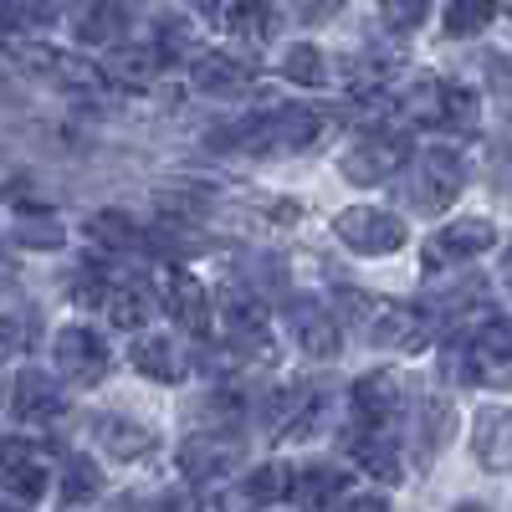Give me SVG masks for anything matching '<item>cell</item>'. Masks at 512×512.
Instances as JSON below:
<instances>
[{"instance_id":"cell-30","label":"cell","mask_w":512,"mask_h":512,"mask_svg":"<svg viewBox=\"0 0 512 512\" xmlns=\"http://www.w3.org/2000/svg\"><path fill=\"white\" fill-rule=\"evenodd\" d=\"M0 487H6V497H11V502L31 507V502L47 497V466L31 461V466H16V472H0Z\"/></svg>"},{"instance_id":"cell-19","label":"cell","mask_w":512,"mask_h":512,"mask_svg":"<svg viewBox=\"0 0 512 512\" xmlns=\"http://www.w3.org/2000/svg\"><path fill=\"white\" fill-rule=\"evenodd\" d=\"M159 67H164L159 47H113V57H108L103 77L123 82V88H149V82L159 77Z\"/></svg>"},{"instance_id":"cell-4","label":"cell","mask_w":512,"mask_h":512,"mask_svg":"<svg viewBox=\"0 0 512 512\" xmlns=\"http://www.w3.org/2000/svg\"><path fill=\"white\" fill-rule=\"evenodd\" d=\"M497 241V226L482 221V216H466V221H451L431 236L425 246V272H446V267H461V262H477V256Z\"/></svg>"},{"instance_id":"cell-14","label":"cell","mask_w":512,"mask_h":512,"mask_svg":"<svg viewBox=\"0 0 512 512\" xmlns=\"http://www.w3.org/2000/svg\"><path fill=\"white\" fill-rule=\"evenodd\" d=\"M472 451L487 472H512V410L492 405L477 415V431H472Z\"/></svg>"},{"instance_id":"cell-36","label":"cell","mask_w":512,"mask_h":512,"mask_svg":"<svg viewBox=\"0 0 512 512\" xmlns=\"http://www.w3.org/2000/svg\"><path fill=\"white\" fill-rule=\"evenodd\" d=\"M379 16H384V26H395V31H415L425 16H431V6H415L410 0V6H384Z\"/></svg>"},{"instance_id":"cell-11","label":"cell","mask_w":512,"mask_h":512,"mask_svg":"<svg viewBox=\"0 0 512 512\" xmlns=\"http://www.w3.org/2000/svg\"><path fill=\"white\" fill-rule=\"evenodd\" d=\"M128 364H134L144 379H159V384H180L190 374L185 349L175 344V338H164V333H144L139 344L128 349Z\"/></svg>"},{"instance_id":"cell-22","label":"cell","mask_w":512,"mask_h":512,"mask_svg":"<svg viewBox=\"0 0 512 512\" xmlns=\"http://www.w3.org/2000/svg\"><path fill=\"white\" fill-rule=\"evenodd\" d=\"M62 21L57 6H31V0H16V6H0V36L11 41H26V36H41Z\"/></svg>"},{"instance_id":"cell-41","label":"cell","mask_w":512,"mask_h":512,"mask_svg":"<svg viewBox=\"0 0 512 512\" xmlns=\"http://www.w3.org/2000/svg\"><path fill=\"white\" fill-rule=\"evenodd\" d=\"M456 512H492V507H482V502H461Z\"/></svg>"},{"instance_id":"cell-8","label":"cell","mask_w":512,"mask_h":512,"mask_svg":"<svg viewBox=\"0 0 512 512\" xmlns=\"http://www.w3.org/2000/svg\"><path fill=\"white\" fill-rule=\"evenodd\" d=\"M369 313V338L379 349H395V354H415L431 344V323H425L415 308H400V303H364Z\"/></svg>"},{"instance_id":"cell-27","label":"cell","mask_w":512,"mask_h":512,"mask_svg":"<svg viewBox=\"0 0 512 512\" xmlns=\"http://www.w3.org/2000/svg\"><path fill=\"white\" fill-rule=\"evenodd\" d=\"M282 77H292L297 88H323L328 82V62L318 47H308V41H297V47L282 52Z\"/></svg>"},{"instance_id":"cell-28","label":"cell","mask_w":512,"mask_h":512,"mask_svg":"<svg viewBox=\"0 0 512 512\" xmlns=\"http://www.w3.org/2000/svg\"><path fill=\"white\" fill-rule=\"evenodd\" d=\"M88 236L103 246V251H128L139 241V226L123 216V210H98V216L88 221Z\"/></svg>"},{"instance_id":"cell-2","label":"cell","mask_w":512,"mask_h":512,"mask_svg":"<svg viewBox=\"0 0 512 512\" xmlns=\"http://www.w3.org/2000/svg\"><path fill=\"white\" fill-rule=\"evenodd\" d=\"M400 164H405V139L395 128H369V134H359L344 149V159H338L344 180H354V185H384Z\"/></svg>"},{"instance_id":"cell-26","label":"cell","mask_w":512,"mask_h":512,"mask_svg":"<svg viewBox=\"0 0 512 512\" xmlns=\"http://www.w3.org/2000/svg\"><path fill=\"white\" fill-rule=\"evenodd\" d=\"M292 482H297V472L287 461H267L241 487H246V502H282V497H292Z\"/></svg>"},{"instance_id":"cell-31","label":"cell","mask_w":512,"mask_h":512,"mask_svg":"<svg viewBox=\"0 0 512 512\" xmlns=\"http://www.w3.org/2000/svg\"><path fill=\"white\" fill-rule=\"evenodd\" d=\"M226 21H231V36H241L246 47H267V36L277 26V16L267 6H236V11H226Z\"/></svg>"},{"instance_id":"cell-33","label":"cell","mask_w":512,"mask_h":512,"mask_svg":"<svg viewBox=\"0 0 512 512\" xmlns=\"http://www.w3.org/2000/svg\"><path fill=\"white\" fill-rule=\"evenodd\" d=\"M441 21H446V36H477L492 21V6L487 0H456V6L441 11Z\"/></svg>"},{"instance_id":"cell-3","label":"cell","mask_w":512,"mask_h":512,"mask_svg":"<svg viewBox=\"0 0 512 512\" xmlns=\"http://www.w3.org/2000/svg\"><path fill=\"white\" fill-rule=\"evenodd\" d=\"M328 134V123L313 113V108H277L267 118L251 123V134L241 139L246 149H313L318 139Z\"/></svg>"},{"instance_id":"cell-15","label":"cell","mask_w":512,"mask_h":512,"mask_svg":"<svg viewBox=\"0 0 512 512\" xmlns=\"http://www.w3.org/2000/svg\"><path fill=\"white\" fill-rule=\"evenodd\" d=\"M93 441L113 461H144L154 451V431H149V425H134L128 415H98L93 420Z\"/></svg>"},{"instance_id":"cell-38","label":"cell","mask_w":512,"mask_h":512,"mask_svg":"<svg viewBox=\"0 0 512 512\" xmlns=\"http://www.w3.org/2000/svg\"><path fill=\"white\" fill-rule=\"evenodd\" d=\"M338 512H390V502L374 497V492H359V497H344V507Z\"/></svg>"},{"instance_id":"cell-35","label":"cell","mask_w":512,"mask_h":512,"mask_svg":"<svg viewBox=\"0 0 512 512\" xmlns=\"http://www.w3.org/2000/svg\"><path fill=\"white\" fill-rule=\"evenodd\" d=\"M31 461H41V456L31 451L26 436H0V472H16V466H31Z\"/></svg>"},{"instance_id":"cell-42","label":"cell","mask_w":512,"mask_h":512,"mask_svg":"<svg viewBox=\"0 0 512 512\" xmlns=\"http://www.w3.org/2000/svg\"><path fill=\"white\" fill-rule=\"evenodd\" d=\"M502 277H507V282H512V251H507V256H502Z\"/></svg>"},{"instance_id":"cell-18","label":"cell","mask_w":512,"mask_h":512,"mask_svg":"<svg viewBox=\"0 0 512 512\" xmlns=\"http://www.w3.org/2000/svg\"><path fill=\"white\" fill-rule=\"evenodd\" d=\"M21 62H26V67H36V72H47L52 82H62V88H93V82H98V67H93V62L67 57V52L26 47V52H21Z\"/></svg>"},{"instance_id":"cell-7","label":"cell","mask_w":512,"mask_h":512,"mask_svg":"<svg viewBox=\"0 0 512 512\" xmlns=\"http://www.w3.org/2000/svg\"><path fill=\"white\" fill-rule=\"evenodd\" d=\"M405 410V374L400 369H374L354 384V415L364 420V431H384Z\"/></svg>"},{"instance_id":"cell-40","label":"cell","mask_w":512,"mask_h":512,"mask_svg":"<svg viewBox=\"0 0 512 512\" xmlns=\"http://www.w3.org/2000/svg\"><path fill=\"white\" fill-rule=\"evenodd\" d=\"M11 292H16V267L6 262V256H0V303H6Z\"/></svg>"},{"instance_id":"cell-25","label":"cell","mask_w":512,"mask_h":512,"mask_svg":"<svg viewBox=\"0 0 512 512\" xmlns=\"http://www.w3.org/2000/svg\"><path fill=\"white\" fill-rule=\"evenodd\" d=\"M400 113L410 123H425V128L446 123V82H415V88L400 98Z\"/></svg>"},{"instance_id":"cell-21","label":"cell","mask_w":512,"mask_h":512,"mask_svg":"<svg viewBox=\"0 0 512 512\" xmlns=\"http://www.w3.org/2000/svg\"><path fill=\"white\" fill-rule=\"evenodd\" d=\"M11 236H16V246H31V251H57L67 231H62V221L52 216V210L26 205L16 216V226H11Z\"/></svg>"},{"instance_id":"cell-13","label":"cell","mask_w":512,"mask_h":512,"mask_svg":"<svg viewBox=\"0 0 512 512\" xmlns=\"http://www.w3.org/2000/svg\"><path fill=\"white\" fill-rule=\"evenodd\" d=\"M292 333H297V349L308 359H338L344 349V333H338V318L318 303H297L292 308Z\"/></svg>"},{"instance_id":"cell-9","label":"cell","mask_w":512,"mask_h":512,"mask_svg":"<svg viewBox=\"0 0 512 512\" xmlns=\"http://www.w3.org/2000/svg\"><path fill=\"white\" fill-rule=\"evenodd\" d=\"M466 185V159L451 154V149H425L415 159V200L420 205H451Z\"/></svg>"},{"instance_id":"cell-16","label":"cell","mask_w":512,"mask_h":512,"mask_svg":"<svg viewBox=\"0 0 512 512\" xmlns=\"http://www.w3.org/2000/svg\"><path fill=\"white\" fill-rule=\"evenodd\" d=\"M103 313H108V323H113V328L139 333V328L149 323V313H154V292H149L144 282H113V287H108Z\"/></svg>"},{"instance_id":"cell-23","label":"cell","mask_w":512,"mask_h":512,"mask_svg":"<svg viewBox=\"0 0 512 512\" xmlns=\"http://www.w3.org/2000/svg\"><path fill=\"white\" fill-rule=\"evenodd\" d=\"M98 492H103L98 461L93 456H67V466H62V502L67 507H88Z\"/></svg>"},{"instance_id":"cell-37","label":"cell","mask_w":512,"mask_h":512,"mask_svg":"<svg viewBox=\"0 0 512 512\" xmlns=\"http://www.w3.org/2000/svg\"><path fill=\"white\" fill-rule=\"evenodd\" d=\"M154 512H200V497H195L190 487H169V492L154 502Z\"/></svg>"},{"instance_id":"cell-10","label":"cell","mask_w":512,"mask_h":512,"mask_svg":"<svg viewBox=\"0 0 512 512\" xmlns=\"http://www.w3.org/2000/svg\"><path fill=\"white\" fill-rule=\"evenodd\" d=\"M164 308L175 313V323H180L185 333H195V338H205L210 323H216V308H210L205 282H200L195 272H185V267L169 272V282H164Z\"/></svg>"},{"instance_id":"cell-39","label":"cell","mask_w":512,"mask_h":512,"mask_svg":"<svg viewBox=\"0 0 512 512\" xmlns=\"http://www.w3.org/2000/svg\"><path fill=\"white\" fill-rule=\"evenodd\" d=\"M16 349H21V328H16L11 318H0V364H6Z\"/></svg>"},{"instance_id":"cell-5","label":"cell","mask_w":512,"mask_h":512,"mask_svg":"<svg viewBox=\"0 0 512 512\" xmlns=\"http://www.w3.org/2000/svg\"><path fill=\"white\" fill-rule=\"evenodd\" d=\"M52 364L62 369V379L72 384H98L108 374V349H103V338L93 328H82V323H67L57 338H52Z\"/></svg>"},{"instance_id":"cell-34","label":"cell","mask_w":512,"mask_h":512,"mask_svg":"<svg viewBox=\"0 0 512 512\" xmlns=\"http://www.w3.org/2000/svg\"><path fill=\"white\" fill-rule=\"evenodd\" d=\"M344 472H333V466H318V472L308 477V502L313 507H323V502H338V497H344Z\"/></svg>"},{"instance_id":"cell-24","label":"cell","mask_w":512,"mask_h":512,"mask_svg":"<svg viewBox=\"0 0 512 512\" xmlns=\"http://www.w3.org/2000/svg\"><path fill=\"white\" fill-rule=\"evenodd\" d=\"M128 26V11L123 6H82L77 11V41H88V47H108L118 41Z\"/></svg>"},{"instance_id":"cell-12","label":"cell","mask_w":512,"mask_h":512,"mask_svg":"<svg viewBox=\"0 0 512 512\" xmlns=\"http://www.w3.org/2000/svg\"><path fill=\"white\" fill-rule=\"evenodd\" d=\"M236 441L231 436H190L185 446H180V472L200 487V482H216V477H226L231 466H236Z\"/></svg>"},{"instance_id":"cell-20","label":"cell","mask_w":512,"mask_h":512,"mask_svg":"<svg viewBox=\"0 0 512 512\" xmlns=\"http://www.w3.org/2000/svg\"><path fill=\"white\" fill-rule=\"evenodd\" d=\"M354 461L364 466L369 477H379V482H400V446L384 431H364L354 441Z\"/></svg>"},{"instance_id":"cell-17","label":"cell","mask_w":512,"mask_h":512,"mask_svg":"<svg viewBox=\"0 0 512 512\" xmlns=\"http://www.w3.org/2000/svg\"><path fill=\"white\" fill-rule=\"evenodd\" d=\"M190 82H195L200 93L226 98V93H241L246 88V67L236 57H226V52H205V57L190 62Z\"/></svg>"},{"instance_id":"cell-6","label":"cell","mask_w":512,"mask_h":512,"mask_svg":"<svg viewBox=\"0 0 512 512\" xmlns=\"http://www.w3.org/2000/svg\"><path fill=\"white\" fill-rule=\"evenodd\" d=\"M6 410L26 425H41V420H57L62 415V384L47 374V369H16L6 379Z\"/></svg>"},{"instance_id":"cell-29","label":"cell","mask_w":512,"mask_h":512,"mask_svg":"<svg viewBox=\"0 0 512 512\" xmlns=\"http://www.w3.org/2000/svg\"><path fill=\"white\" fill-rule=\"evenodd\" d=\"M226 323H231V333H236V338H262L267 313H262V303H256L251 292L231 287V292H226Z\"/></svg>"},{"instance_id":"cell-1","label":"cell","mask_w":512,"mask_h":512,"mask_svg":"<svg viewBox=\"0 0 512 512\" xmlns=\"http://www.w3.org/2000/svg\"><path fill=\"white\" fill-rule=\"evenodd\" d=\"M333 231L359 256H390L410 241V226L395 216V210H379V205H349L344 216L333 221Z\"/></svg>"},{"instance_id":"cell-32","label":"cell","mask_w":512,"mask_h":512,"mask_svg":"<svg viewBox=\"0 0 512 512\" xmlns=\"http://www.w3.org/2000/svg\"><path fill=\"white\" fill-rule=\"evenodd\" d=\"M477 359H487V364H512V318H487L482 328H477Z\"/></svg>"}]
</instances>
